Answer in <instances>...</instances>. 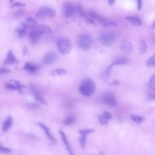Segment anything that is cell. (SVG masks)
<instances>
[{"label": "cell", "mask_w": 155, "mask_h": 155, "mask_svg": "<svg viewBox=\"0 0 155 155\" xmlns=\"http://www.w3.org/2000/svg\"><path fill=\"white\" fill-rule=\"evenodd\" d=\"M0 152L3 153H8L11 152V150L7 147H4L1 145H0Z\"/></svg>", "instance_id": "obj_30"}, {"label": "cell", "mask_w": 155, "mask_h": 155, "mask_svg": "<svg viewBox=\"0 0 155 155\" xmlns=\"http://www.w3.org/2000/svg\"><path fill=\"white\" fill-rule=\"evenodd\" d=\"M56 44L58 50L62 54H67L71 50L72 42L68 38H58L56 41Z\"/></svg>", "instance_id": "obj_3"}, {"label": "cell", "mask_w": 155, "mask_h": 155, "mask_svg": "<svg viewBox=\"0 0 155 155\" xmlns=\"http://www.w3.org/2000/svg\"><path fill=\"white\" fill-rule=\"evenodd\" d=\"M23 13V11H18V12H17L16 13V17H19V16H20Z\"/></svg>", "instance_id": "obj_36"}, {"label": "cell", "mask_w": 155, "mask_h": 155, "mask_svg": "<svg viewBox=\"0 0 155 155\" xmlns=\"http://www.w3.org/2000/svg\"><path fill=\"white\" fill-rule=\"evenodd\" d=\"M31 89H32V93L33 94V96H34V97H35V98L38 102H40V103H41V104H46V101H44V99L42 98V96L40 95V93H39V92L38 91V90L35 88V87H31Z\"/></svg>", "instance_id": "obj_18"}, {"label": "cell", "mask_w": 155, "mask_h": 155, "mask_svg": "<svg viewBox=\"0 0 155 155\" xmlns=\"http://www.w3.org/2000/svg\"><path fill=\"white\" fill-rule=\"evenodd\" d=\"M13 1H14V0H10V3H12L13 2Z\"/></svg>", "instance_id": "obj_38"}, {"label": "cell", "mask_w": 155, "mask_h": 155, "mask_svg": "<svg viewBox=\"0 0 155 155\" xmlns=\"http://www.w3.org/2000/svg\"><path fill=\"white\" fill-rule=\"evenodd\" d=\"M78 44L79 48L82 50H89L93 44V38L88 33L82 34L78 38Z\"/></svg>", "instance_id": "obj_2"}, {"label": "cell", "mask_w": 155, "mask_h": 155, "mask_svg": "<svg viewBox=\"0 0 155 155\" xmlns=\"http://www.w3.org/2000/svg\"><path fill=\"white\" fill-rule=\"evenodd\" d=\"M27 27L26 26V24L25 23H22L21 24V26H19L16 30L18 36L20 38L23 37L24 35H25V33L27 31Z\"/></svg>", "instance_id": "obj_19"}, {"label": "cell", "mask_w": 155, "mask_h": 155, "mask_svg": "<svg viewBox=\"0 0 155 155\" xmlns=\"http://www.w3.org/2000/svg\"><path fill=\"white\" fill-rule=\"evenodd\" d=\"M126 19H127L130 23H132L134 26L137 27L142 25V21L140 20V19L138 17L130 16L127 17Z\"/></svg>", "instance_id": "obj_17"}, {"label": "cell", "mask_w": 155, "mask_h": 155, "mask_svg": "<svg viewBox=\"0 0 155 155\" xmlns=\"http://www.w3.org/2000/svg\"><path fill=\"white\" fill-rule=\"evenodd\" d=\"M148 98L150 100L155 101V90L152 92H150L148 94Z\"/></svg>", "instance_id": "obj_32"}, {"label": "cell", "mask_w": 155, "mask_h": 155, "mask_svg": "<svg viewBox=\"0 0 155 155\" xmlns=\"http://www.w3.org/2000/svg\"><path fill=\"white\" fill-rule=\"evenodd\" d=\"M121 47L123 50L130 53L133 50V44L130 41L127 40H124L121 44Z\"/></svg>", "instance_id": "obj_13"}, {"label": "cell", "mask_w": 155, "mask_h": 155, "mask_svg": "<svg viewBox=\"0 0 155 155\" xmlns=\"http://www.w3.org/2000/svg\"><path fill=\"white\" fill-rule=\"evenodd\" d=\"M25 24H26L27 27L33 28V27H35L36 25V21L35 20V19H33L31 17H29L26 19Z\"/></svg>", "instance_id": "obj_23"}, {"label": "cell", "mask_w": 155, "mask_h": 155, "mask_svg": "<svg viewBox=\"0 0 155 155\" xmlns=\"http://www.w3.org/2000/svg\"><path fill=\"white\" fill-rule=\"evenodd\" d=\"M147 66H155V54L152 55L151 58H150L147 61Z\"/></svg>", "instance_id": "obj_26"}, {"label": "cell", "mask_w": 155, "mask_h": 155, "mask_svg": "<svg viewBox=\"0 0 155 155\" xmlns=\"http://www.w3.org/2000/svg\"><path fill=\"white\" fill-rule=\"evenodd\" d=\"M59 133H60L61 137L62 138L63 143H64L65 147L67 148V152H69V155H75L74 153V152H73V150L72 148V147H71V145H70L69 142V140H68V139H67V138L66 136V134L62 130L60 131Z\"/></svg>", "instance_id": "obj_8"}, {"label": "cell", "mask_w": 155, "mask_h": 155, "mask_svg": "<svg viewBox=\"0 0 155 155\" xmlns=\"http://www.w3.org/2000/svg\"><path fill=\"white\" fill-rule=\"evenodd\" d=\"M79 91L81 93L85 96H90L92 95L95 91L94 82L90 79H85L80 85Z\"/></svg>", "instance_id": "obj_1"}, {"label": "cell", "mask_w": 155, "mask_h": 155, "mask_svg": "<svg viewBox=\"0 0 155 155\" xmlns=\"http://www.w3.org/2000/svg\"><path fill=\"white\" fill-rule=\"evenodd\" d=\"M149 84L150 88L155 90V74L153 75L151 77V78L150 79Z\"/></svg>", "instance_id": "obj_27"}, {"label": "cell", "mask_w": 155, "mask_h": 155, "mask_svg": "<svg viewBox=\"0 0 155 155\" xmlns=\"http://www.w3.org/2000/svg\"><path fill=\"white\" fill-rule=\"evenodd\" d=\"M102 101L105 105L110 107L116 106L118 104L117 99H116L115 95L110 93H107L104 95L102 97Z\"/></svg>", "instance_id": "obj_6"}, {"label": "cell", "mask_w": 155, "mask_h": 155, "mask_svg": "<svg viewBox=\"0 0 155 155\" xmlns=\"http://www.w3.org/2000/svg\"><path fill=\"white\" fill-rule=\"evenodd\" d=\"M111 118H112V116L108 111H104L103 114L98 116L99 123L103 125L107 124L109 123V120L111 119Z\"/></svg>", "instance_id": "obj_10"}, {"label": "cell", "mask_w": 155, "mask_h": 155, "mask_svg": "<svg viewBox=\"0 0 155 155\" xmlns=\"http://www.w3.org/2000/svg\"><path fill=\"white\" fill-rule=\"evenodd\" d=\"M137 1H138V6H137L138 10V11H140L142 6V0H137Z\"/></svg>", "instance_id": "obj_34"}, {"label": "cell", "mask_w": 155, "mask_h": 155, "mask_svg": "<svg viewBox=\"0 0 155 155\" xmlns=\"http://www.w3.org/2000/svg\"><path fill=\"white\" fill-rule=\"evenodd\" d=\"M130 118L131 119L137 124H141L145 119L143 116L137 115H131Z\"/></svg>", "instance_id": "obj_22"}, {"label": "cell", "mask_w": 155, "mask_h": 155, "mask_svg": "<svg viewBox=\"0 0 155 155\" xmlns=\"http://www.w3.org/2000/svg\"><path fill=\"white\" fill-rule=\"evenodd\" d=\"M56 15V11L52 7H45L41 9L36 14V17L40 19H45L47 18H53Z\"/></svg>", "instance_id": "obj_4"}, {"label": "cell", "mask_w": 155, "mask_h": 155, "mask_svg": "<svg viewBox=\"0 0 155 155\" xmlns=\"http://www.w3.org/2000/svg\"><path fill=\"white\" fill-rule=\"evenodd\" d=\"M127 62H128V61L127 59H126V58H121V59H119L118 60H116V61L113 62V63H111V64L108 67L107 69V72H106L107 75H110L111 68H112L113 66H118V65L125 64H127Z\"/></svg>", "instance_id": "obj_12"}, {"label": "cell", "mask_w": 155, "mask_h": 155, "mask_svg": "<svg viewBox=\"0 0 155 155\" xmlns=\"http://www.w3.org/2000/svg\"><path fill=\"white\" fill-rule=\"evenodd\" d=\"M115 1H116V0H108V2H109V4L110 5V6L114 4Z\"/></svg>", "instance_id": "obj_37"}, {"label": "cell", "mask_w": 155, "mask_h": 155, "mask_svg": "<svg viewBox=\"0 0 155 155\" xmlns=\"http://www.w3.org/2000/svg\"><path fill=\"white\" fill-rule=\"evenodd\" d=\"M115 36L112 33L104 32L101 33L98 37L99 42L105 46H110L115 42Z\"/></svg>", "instance_id": "obj_5"}, {"label": "cell", "mask_w": 155, "mask_h": 155, "mask_svg": "<svg viewBox=\"0 0 155 155\" xmlns=\"http://www.w3.org/2000/svg\"><path fill=\"white\" fill-rule=\"evenodd\" d=\"M11 72L9 69H0V74H7V73Z\"/></svg>", "instance_id": "obj_35"}, {"label": "cell", "mask_w": 155, "mask_h": 155, "mask_svg": "<svg viewBox=\"0 0 155 155\" xmlns=\"http://www.w3.org/2000/svg\"><path fill=\"white\" fill-rule=\"evenodd\" d=\"M25 6V5H24V4H22L21 3L19 2H17V3H15L13 5H12V7H24Z\"/></svg>", "instance_id": "obj_33"}, {"label": "cell", "mask_w": 155, "mask_h": 155, "mask_svg": "<svg viewBox=\"0 0 155 155\" xmlns=\"http://www.w3.org/2000/svg\"><path fill=\"white\" fill-rule=\"evenodd\" d=\"M36 30L40 34L41 36L48 35L52 33L51 28L47 25H40L38 26Z\"/></svg>", "instance_id": "obj_9"}, {"label": "cell", "mask_w": 155, "mask_h": 155, "mask_svg": "<svg viewBox=\"0 0 155 155\" xmlns=\"http://www.w3.org/2000/svg\"><path fill=\"white\" fill-rule=\"evenodd\" d=\"M17 62H18V60L16 59L15 57V55L13 54V53L12 52V51L9 50L8 52L6 59L4 61V64L11 65V64H15V63H16Z\"/></svg>", "instance_id": "obj_14"}, {"label": "cell", "mask_w": 155, "mask_h": 155, "mask_svg": "<svg viewBox=\"0 0 155 155\" xmlns=\"http://www.w3.org/2000/svg\"><path fill=\"white\" fill-rule=\"evenodd\" d=\"M24 69L28 72H32V73L36 72L38 70V67L36 66L31 64V63H29V62L26 63L25 65H24Z\"/></svg>", "instance_id": "obj_21"}, {"label": "cell", "mask_w": 155, "mask_h": 155, "mask_svg": "<svg viewBox=\"0 0 155 155\" xmlns=\"http://www.w3.org/2000/svg\"><path fill=\"white\" fill-rule=\"evenodd\" d=\"M29 37H30V39L31 40V42L33 44H36L39 41V40H40V38L41 36L40 35V34L38 33V32L36 30H32L30 33V35H29Z\"/></svg>", "instance_id": "obj_16"}, {"label": "cell", "mask_w": 155, "mask_h": 155, "mask_svg": "<svg viewBox=\"0 0 155 155\" xmlns=\"http://www.w3.org/2000/svg\"><path fill=\"white\" fill-rule=\"evenodd\" d=\"M94 130L93 129H84V130H79V133L81 134H85L87 135L92 132H94Z\"/></svg>", "instance_id": "obj_29"}, {"label": "cell", "mask_w": 155, "mask_h": 155, "mask_svg": "<svg viewBox=\"0 0 155 155\" xmlns=\"http://www.w3.org/2000/svg\"><path fill=\"white\" fill-rule=\"evenodd\" d=\"M12 121L13 119L11 117V116H9V117L6 119V121H4L3 124V127H2V130L4 132H6L11 127L12 124Z\"/></svg>", "instance_id": "obj_20"}, {"label": "cell", "mask_w": 155, "mask_h": 155, "mask_svg": "<svg viewBox=\"0 0 155 155\" xmlns=\"http://www.w3.org/2000/svg\"><path fill=\"white\" fill-rule=\"evenodd\" d=\"M147 49V43L144 40H141L140 42V47H139V52L140 54H143Z\"/></svg>", "instance_id": "obj_25"}, {"label": "cell", "mask_w": 155, "mask_h": 155, "mask_svg": "<svg viewBox=\"0 0 155 155\" xmlns=\"http://www.w3.org/2000/svg\"><path fill=\"white\" fill-rule=\"evenodd\" d=\"M65 74H66V72L64 69H56V70H55L52 72V74L53 75H64Z\"/></svg>", "instance_id": "obj_28"}, {"label": "cell", "mask_w": 155, "mask_h": 155, "mask_svg": "<svg viewBox=\"0 0 155 155\" xmlns=\"http://www.w3.org/2000/svg\"><path fill=\"white\" fill-rule=\"evenodd\" d=\"M76 121V118L75 117V116L74 115H70L68 117H67L64 121H63V123H64L65 125H70L73 123H74Z\"/></svg>", "instance_id": "obj_24"}, {"label": "cell", "mask_w": 155, "mask_h": 155, "mask_svg": "<svg viewBox=\"0 0 155 155\" xmlns=\"http://www.w3.org/2000/svg\"><path fill=\"white\" fill-rule=\"evenodd\" d=\"M56 58V55L55 53L53 52H48L45 55L43 58V62L45 64L48 65L55 61Z\"/></svg>", "instance_id": "obj_11"}, {"label": "cell", "mask_w": 155, "mask_h": 155, "mask_svg": "<svg viewBox=\"0 0 155 155\" xmlns=\"http://www.w3.org/2000/svg\"><path fill=\"white\" fill-rule=\"evenodd\" d=\"M63 9H64V17L66 18L72 17L75 11V7L74 5L69 2H67L64 4Z\"/></svg>", "instance_id": "obj_7"}, {"label": "cell", "mask_w": 155, "mask_h": 155, "mask_svg": "<svg viewBox=\"0 0 155 155\" xmlns=\"http://www.w3.org/2000/svg\"><path fill=\"white\" fill-rule=\"evenodd\" d=\"M6 88H7L8 89L12 90H18L17 86L15 85L13 83H10V84H7L6 85Z\"/></svg>", "instance_id": "obj_31"}, {"label": "cell", "mask_w": 155, "mask_h": 155, "mask_svg": "<svg viewBox=\"0 0 155 155\" xmlns=\"http://www.w3.org/2000/svg\"><path fill=\"white\" fill-rule=\"evenodd\" d=\"M39 125H40V126L41 127V128H42V129L43 130L44 132L45 133L46 136L51 141H53V142H56V140L55 139V138L53 136L52 134H51L50 132V130L49 129H48L47 126L46 125H44L42 123H39Z\"/></svg>", "instance_id": "obj_15"}]
</instances>
